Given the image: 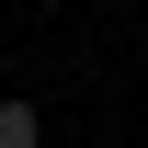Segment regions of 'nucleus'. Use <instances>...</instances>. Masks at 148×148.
Wrapping results in <instances>:
<instances>
[{
    "instance_id": "nucleus-1",
    "label": "nucleus",
    "mask_w": 148,
    "mask_h": 148,
    "mask_svg": "<svg viewBox=\"0 0 148 148\" xmlns=\"http://www.w3.org/2000/svg\"><path fill=\"white\" fill-rule=\"evenodd\" d=\"M0 148H46V114L23 103V91H0Z\"/></svg>"
}]
</instances>
